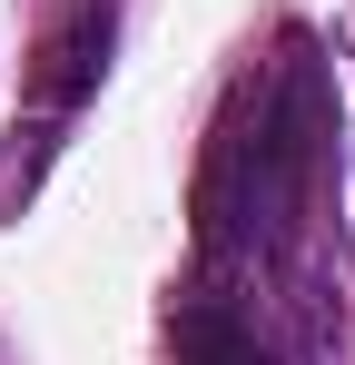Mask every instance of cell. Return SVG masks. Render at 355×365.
<instances>
[{"instance_id":"1","label":"cell","mask_w":355,"mask_h":365,"mask_svg":"<svg viewBox=\"0 0 355 365\" xmlns=\"http://www.w3.org/2000/svg\"><path fill=\"white\" fill-rule=\"evenodd\" d=\"M187 365H267V346L247 326H227V316H197L187 326Z\"/></svg>"}]
</instances>
